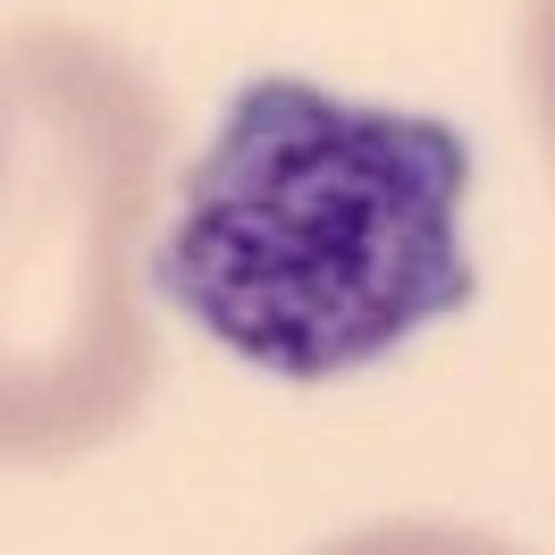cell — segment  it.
<instances>
[{
  "mask_svg": "<svg viewBox=\"0 0 555 555\" xmlns=\"http://www.w3.org/2000/svg\"><path fill=\"white\" fill-rule=\"evenodd\" d=\"M472 143L421 109L253 76L152 244V286L278 379H337L472 304Z\"/></svg>",
  "mask_w": 555,
  "mask_h": 555,
  "instance_id": "obj_1",
  "label": "cell"
},
{
  "mask_svg": "<svg viewBox=\"0 0 555 555\" xmlns=\"http://www.w3.org/2000/svg\"><path fill=\"white\" fill-rule=\"evenodd\" d=\"M9 185H0V463L109 447L152 396L143 228L160 194V93L85 26L9 42Z\"/></svg>",
  "mask_w": 555,
  "mask_h": 555,
  "instance_id": "obj_2",
  "label": "cell"
},
{
  "mask_svg": "<svg viewBox=\"0 0 555 555\" xmlns=\"http://www.w3.org/2000/svg\"><path fill=\"white\" fill-rule=\"evenodd\" d=\"M320 555H514L488 530H454V521H379V530H353Z\"/></svg>",
  "mask_w": 555,
  "mask_h": 555,
  "instance_id": "obj_3",
  "label": "cell"
},
{
  "mask_svg": "<svg viewBox=\"0 0 555 555\" xmlns=\"http://www.w3.org/2000/svg\"><path fill=\"white\" fill-rule=\"evenodd\" d=\"M521 76H530V109L555 143V0H530L521 9Z\"/></svg>",
  "mask_w": 555,
  "mask_h": 555,
  "instance_id": "obj_4",
  "label": "cell"
},
{
  "mask_svg": "<svg viewBox=\"0 0 555 555\" xmlns=\"http://www.w3.org/2000/svg\"><path fill=\"white\" fill-rule=\"evenodd\" d=\"M9 143H17V109H9V76H0V185H9Z\"/></svg>",
  "mask_w": 555,
  "mask_h": 555,
  "instance_id": "obj_5",
  "label": "cell"
}]
</instances>
